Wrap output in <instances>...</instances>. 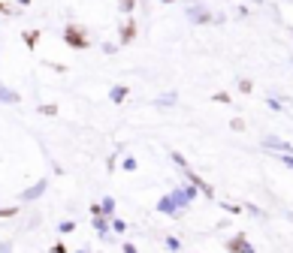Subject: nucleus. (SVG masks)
Here are the masks:
<instances>
[{
  "instance_id": "1",
  "label": "nucleus",
  "mask_w": 293,
  "mask_h": 253,
  "mask_svg": "<svg viewBox=\"0 0 293 253\" xmlns=\"http://www.w3.org/2000/svg\"><path fill=\"white\" fill-rule=\"evenodd\" d=\"M67 40H70V42H73L76 48H82V45H85V40H79V30H76V27L70 30V36H67Z\"/></svg>"
},
{
  "instance_id": "2",
  "label": "nucleus",
  "mask_w": 293,
  "mask_h": 253,
  "mask_svg": "<svg viewBox=\"0 0 293 253\" xmlns=\"http://www.w3.org/2000/svg\"><path fill=\"white\" fill-rule=\"evenodd\" d=\"M121 6H124V9H130V6H133V0H121Z\"/></svg>"
}]
</instances>
